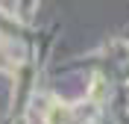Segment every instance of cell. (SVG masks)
<instances>
[{
    "mask_svg": "<svg viewBox=\"0 0 129 124\" xmlns=\"http://www.w3.org/2000/svg\"><path fill=\"white\" fill-rule=\"evenodd\" d=\"M64 115H68V112H64L62 107H53V109H50V115H47V121H53V124H62V121H64Z\"/></svg>",
    "mask_w": 129,
    "mask_h": 124,
    "instance_id": "obj_1",
    "label": "cell"
}]
</instances>
